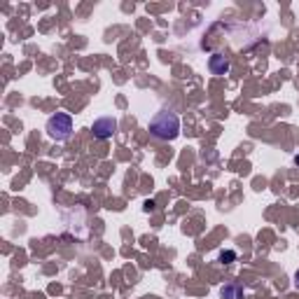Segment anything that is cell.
Listing matches in <instances>:
<instances>
[{
    "instance_id": "obj_1",
    "label": "cell",
    "mask_w": 299,
    "mask_h": 299,
    "mask_svg": "<svg viewBox=\"0 0 299 299\" xmlns=\"http://www.w3.org/2000/svg\"><path fill=\"white\" fill-rule=\"evenodd\" d=\"M150 133L157 140H176L180 133V117L171 110H159L150 119Z\"/></svg>"
},
{
    "instance_id": "obj_2",
    "label": "cell",
    "mask_w": 299,
    "mask_h": 299,
    "mask_svg": "<svg viewBox=\"0 0 299 299\" xmlns=\"http://www.w3.org/2000/svg\"><path fill=\"white\" fill-rule=\"evenodd\" d=\"M44 131H47V136H49L52 140L63 143V140H68L72 136V117L68 115V112H56V115H52L49 119H47Z\"/></svg>"
},
{
    "instance_id": "obj_3",
    "label": "cell",
    "mask_w": 299,
    "mask_h": 299,
    "mask_svg": "<svg viewBox=\"0 0 299 299\" xmlns=\"http://www.w3.org/2000/svg\"><path fill=\"white\" fill-rule=\"evenodd\" d=\"M115 131H117V119H115V117H110V115L98 117V119L91 124V133H94L96 140L112 138V136H115Z\"/></svg>"
},
{
    "instance_id": "obj_4",
    "label": "cell",
    "mask_w": 299,
    "mask_h": 299,
    "mask_svg": "<svg viewBox=\"0 0 299 299\" xmlns=\"http://www.w3.org/2000/svg\"><path fill=\"white\" fill-rule=\"evenodd\" d=\"M208 68H211L213 75H227L229 68H232V63H229L227 56L222 54H213L211 59H208Z\"/></svg>"
},
{
    "instance_id": "obj_5",
    "label": "cell",
    "mask_w": 299,
    "mask_h": 299,
    "mask_svg": "<svg viewBox=\"0 0 299 299\" xmlns=\"http://www.w3.org/2000/svg\"><path fill=\"white\" fill-rule=\"evenodd\" d=\"M220 297L222 299H243V288L238 283H225L220 288Z\"/></svg>"
},
{
    "instance_id": "obj_6",
    "label": "cell",
    "mask_w": 299,
    "mask_h": 299,
    "mask_svg": "<svg viewBox=\"0 0 299 299\" xmlns=\"http://www.w3.org/2000/svg\"><path fill=\"white\" fill-rule=\"evenodd\" d=\"M220 262H225V264L236 262V253H234V250H222V253H220Z\"/></svg>"
},
{
    "instance_id": "obj_7",
    "label": "cell",
    "mask_w": 299,
    "mask_h": 299,
    "mask_svg": "<svg viewBox=\"0 0 299 299\" xmlns=\"http://www.w3.org/2000/svg\"><path fill=\"white\" fill-rule=\"evenodd\" d=\"M294 288L299 290V269H297V273H294Z\"/></svg>"
}]
</instances>
